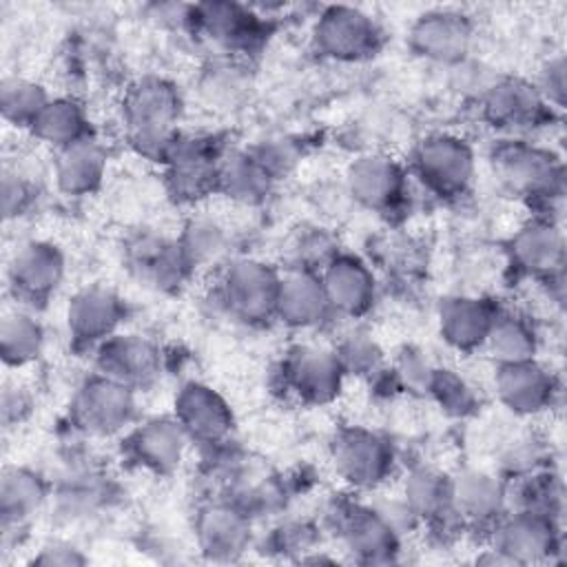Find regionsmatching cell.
<instances>
[{
	"label": "cell",
	"instance_id": "39",
	"mask_svg": "<svg viewBox=\"0 0 567 567\" xmlns=\"http://www.w3.org/2000/svg\"><path fill=\"white\" fill-rule=\"evenodd\" d=\"M38 563H42V565H75V563H82V556H78L69 547H49L42 551Z\"/></svg>",
	"mask_w": 567,
	"mask_h": 567
},
{
	"label": "cell",
	"instance_id": "18",
	"mask_svg": "<svg viewBox=\"0 0 567 567\" xmlns=\"http://www.w3.org/2000/svg\"><path fill=\"white\" fill-rule=\"evenodd\" d=\"M122 317L120 299L102 288H86L69 303V328L75 339L97 341L111 334Z\"/></svg>",
	"mask_w": 567,
	"mask_h": 567
},
{
	"label": "cell",
	"instance_id": "14",
	"mask_svg": "<svg viewBox=\"0 0 567 567\" xmlns=\"http://www.w3.org/2000/svg\"><path fill=\"white\" fill-rule=\"evenodd\" d=\"M498 171L514 190L525 195H551L560 182V171L551 157L529 146L505 148L498 155Z\"/></svg>",
	"mask_w": 567,
	"mask_h": 567
},
{
	"label": "cell",
	"instance_id": "22",
	"mask_svg": "<svg viewBox=\"0 0 567 567\" xmlns=\"http://www.w3.org/2000/svg\"><path fill=\"white\" fill-rule=\"evenodd\" d=\"M512 250L525 270L554 275L563 266V233L549 221L527 224L514 237Z\"/></svg>",
	"mask_w": 567,
	"mask_h": 567
},
{
	"label": "cell",
	"instance_id": "20",
	"mask_svg": "<svg viewBox=\"0 0 567 567\" xmlns=\"http://www.w3.org/2000/svg\"><path fill=\"white\" fill-rule=\"evenodd\" d=\"M494 319L496 317L481 299L454 297L441 306V332L452 346L463 350L485 343Z\"/></svg>",
	"mask_w": 567,
	"mask_h": 567
},
{
	"label": "cell",
	"instance_id": "1",
	"mask_svg": "<svg viewBox=\"0 0 567 567\" xmlns=\"http://www.w3.org/2000/svg\"><path fill=\"white\" fill-rule=\"evenodd\" d=\"M179 115V95L159 78H144L131 86L124 100V117L133 144L146 155L168 157L177 137L173 124Z\"/></svg>",
	"mask_w": 567,
	"mask_h": 567
},
{
	"label": "cell",
	"instance_id": "21",
	"mask_svg": "<svg viewBox=\"0 0 567 567\" xmlns=\"http://www.w3.org/2000/svg\"><path fill=\"white\" fill-rule=\"evenodd\" d=\"M133 450L140 463L157 472L173 470L186 447V430L179 421L153 419L133 434Z\"/></svg>",
	"mask_w": 567,
	"mask_h": 567
},
{
	"label": "cell",
	"instance_id": "26",
	"mask_svg": "<svg viewBox=\"0 0 567 567\" xmlns=\"http://www.w3.org/2000/svg\"><path fill=\"white\" fill-rule=\"evenodd\" d=\"M343 538L352 551L365 560H390L394 551L396 532L374 512L363 509L354 512L343 523Z\"/></svg>",
	"mask_w": 567,
	"mask_h": 567
},
{
	"label": "cell",
	"instance_id": "36",
	"mask_svg": "<svg viewBox=\"0 0 567 567\" xmlns=\"http://www.w3.org/2000/svg\"><path fill=\"white\" fill-rule=\"evenodd\" d=\"M337 357H339L343 370L350 368V370H359V372H361V370L374 368V363H377V359H379V352H377V348H374L372 341L361 339V337H357V339L352 337V339L343 346L341 354L337 352Z\"/></svg>",
	"mask_w": 567,
	"mask_h": 567
},
{
	"label": "cell",
	"instance_id": "23",
	"mask_svg": "<svg viewBox=\"0 0 567 567\" xmlns=\"http://www.w3.org/2000/svg\"><path fill=\"white\" fill-rule=\"evenodd\" d=\"M452 505L467 518L489 520L498 516L505 492L503 485L487 472L465 470L450 483Z\"/></svg>",
	"mask_w": 567,
	"mask_h": 567
},
{
	"label": "cell",
	"instance_id": "10",
	"mask_svg": "<svg viewBox=\"0 0 567 567\" xmlns=\"http://www.w3.org/2000/svg\"><path fill=\"white\" fill-rule=\"evenodd\" d=\"M323 268L321 284L332 308L346 315H359L372 303L374 281L359 259L332 257Z\"/></svg>",
	"mask_w": 567,
	"mask_h": 567
},
{
	"label": "cell",
	"instance_id": "7",
	"mask_svg": "<svg viewBox=\"0 0 567 567\" xmlns=\"http://www.w3.org/2000/svg\"><path fill=\"white\" fill-rule=\"evenodd\" d=\"M78 421L97 434H111L128 423L133 414V396L128 385L109 377L93 379L82 388L75 401Z\"/></svg>",
	"mask_w": 567,
	"mask_h": 567
},
{
	"label": "cell",
	"instance_id": "11",
	"mask_svg": "<svg viewBox=\"0 0 567 567\" xmlns=\"http://www.w3.org/2000/svg\"><path fill=\"white\" fill-rule=\"evenodd\" d=\"M496 390L509 410L518 414H534L551 401L554 385L551 377L529 359L501 365L496 374Z\"/></svg>",
	"mask_w": 567,
	"mask_h": 567
},
{
	"label": "cell",
	"instance_id": "15",
	"mask_svg": "<svg viewBox=\"0 0 567 567\" xmlns=\"http://www.w3.org/2000/svg\"><path fill=\"white\" fill-rule=\"evenodd\" d=\"M403 175L399 166L383 155H365L352 162L348 171L350 193L370 208H383L401 193Z\"/></svg>",
	"mask_w": 567,
	"mask_h": 567
},
{
	"label": "cell",
	"instance_id": "2",
	"mask_svg": "<svg viewBox=\"0 0 567 567\" xmlns=\"http://www.w3.org/2000/svg\"><path fill=\"white\" fill-rule=\"evenodd\" d=\"M279 279L270 268L257 261H237L226 270L221 297L230 312L241 319H261L275 312Z\"/></svg>",
	"mask_w": 567,
	"mask_h": 567
},
{
	"label": "cell",
	"instance_id": "13",
	"mask_svg": "<svg viewBox=\"0 0 567 567\" xmlns=\"http://www.w3.org/2000/svg\"><path fill=\"white\" fill-rule=\"evenodd\" d=\"M330 303L321 279L308 270H299L279 279L275 312L290 326H315L323 319Z\"/></svg>",
	"mask_w": 567,
	"mask_h": 567
},
{
	"label": "cell",
	"instance_id": "37",
	"mask_svg": "<svg viewBox=\"0 0 567 567\" xmlns=\"http://www.w3.org/2000/svg\"><path fill=\"white\" fill-rule=\"evenodd\" d=\"M29 197V188L27 184L20 179V175H4V184H2V206H4V213L7 217L9 215H16L24 202Z\"/></svg>",
	"mask_w": 567,
	"mask_h": 567
},
{
	"label": "cell",
	"instance_id": "17",
	"mask_svg": "<svg viewBox=\"0 0 567 567\" xmlns=\"http://www.w3.org/2000/svg\"><path fill=\"white\" fill-rule=\"evenodd\" d=\"M414 47L434 60L454 62L470 44V27L456 13H427L412 29Z\"/></svg>",
	"mask_w": 567,
	"mask_h": 567
},
{
	"label": "cell",
	"instance_id": "34",
	"mask_svg": "<svg viewBox=\"0 0 567 567\" xmlns=\"http://www.w3.org/2000/svg\"><path fill=\"white\" fill-rule=\"evenodd\" d=\"M405 503L416 516L441 514L452 503L450 483L436 472L419 470L405 481Z\"/></svg>",
	"mask_w": 567,
	"mask_h": 567
},
{
	"label": "cell",
	"instance_id": "30",
	"mask_svg": "<svg viewBox=\"0 0 567 567\" xmlns=\"http://www.w3.org/2000/svg\"><path fill=\"white\" fill-rule=\"evenodd\" d=\"M485 346L489 348L492 357L498 359L501 365L529 361L534 357V332L516 317H501L494 319Z\"/></svg>",
	"mask_w": 567,
	"mask_h": 567
},
{
	"label": "cell",
	"instance_id": "29",
	"mask_svg": "<svg viewBox=\"0 0 567 567\" xmlns=\"http://www.w3.org/2000/svg\"><path fill=\"white\" fill-rule=\"evenodd\" d=\"M31 126L42 140L60 148L84 140V115L80 106L69 100L49 102Z\"/></svg>",
	"mask_w": 567,
	"mask_h": 567
},
{
	"label": "cell",
	"instance_id": "27",
	"mask_svg": "<svg viewBox=\"0 0 567 567\" xmlns=\"http://www.w3.org/2000/svg\"><path fill=\"white\" fill-rule=\"evenodd\" d=\"M538 93L534 86L525 82H501L489 89L485 97V111L492 117V122H498L503 126H516L525 124L538 113Z\"/></svg>",
	"mask_w": 567,
	"mask_h": 567
},
{
	"label": "cell",
	"instance_id": "3",
	"mask_svg": "<svg viewBox=\"0 0 567 567\" xmlns=\"http://www.w3.org/2000/svg\"><path fill=\"white\" fill-rule=\"evenodd\" d=\"M556 549L554 525L549 516L536 512H518L505 518L494 534V551L505 563H538Z\"/></svg>",
	"mask_w": 567,
	"mask_h": 567
},
{
	"label": "cell",
	"instance_id": "35",
	"mask_svg": "<svg viewBox=\"0 0 567 567\" xmlns=\"http://www.w3.org/2000/svg\"><path fill=\"white\" fill-rule=\"evenodd\" d=\"M47 104L49 100L42 86L20 78H9L2 82V111L7 120L33 124Z\"/></svg>",
	"mask_w": 567,
	"mask_h": 567
},
{
	"label": "cell",
	"instance_id": "5",
	"mask_svg": "<svg viewBox=\"0 0 567 567\" xmlns=\"http://www.w3.org/2000/svg\"><path fill=\"white\" fill-rule=\"evenodd\" d=\"M374 22L350 7H332L328 9L315 29L317 47L332 58L354 60L368 55L377 42Z\"/></svg>",
	"mask_w": 567,
	"mask_h": 567
},
{
	"label": "cell",
	"instance_id": "19",
	"mask_svg": "<svg viewBox=\"0 0 567 567\" xmlns=\"http://www.w3.org/2000/svg\"><path fill=\"white\" fill-rule=\"evenodd\" d=\"M102 374L124 385L142 383L155 374L157 357L142 337H113L102 346Z\"/></svg>",
	"mask_w": 567,
	"mask_h": 567
},
{
	"label": "cell",
	"instance_id": "25",
	"mask_svg": "<svg viewBox=\"0 0 567 567\" xmlns=\"http://www.w3.org/2000/svg\"><path fill=\"white\" fill-rule=\"evenodd\" d=\"M131 268L155 286L177 284L182 270L188 266L179 244H171L162 237H142L131 246Z\"/></svg>",
	"mask_w": 567,
	"mask_h": 567
},
{
	"label": "cell",
	"instance_id": "24",
	"mask_svg": "<svg viewBox=\"0 0 567 567\" xmlns=\"http://www.w3.org/2000/svg\"><path fill=\"white\" fill-rule=\"evenodd\" d=\"M104 171V153L91 140H80L71 146L60 148V157L55 164V177L62 190L71 195H82L93 190Z\"/></svg>",
	"mask_w": 567,
	"mask_h": 567
},
{
	"label": "cell",
	"instance_id": "8",
	"mask_svg": "<svg viewBox=\"0 0 567 567\" xmlns=\"http://www.w3.org/2000/svg\"><path fill=\"white\" fill-rule=\"evenodd\" d=\"M286 377L303 399L328 401L341 388L343 365L337 352L317 346H299L290 352Z\"/></svg>",
	"mask_w": 567,
	"mask_h": 567
},
{
	"label": "cell",
	"instance_id": "6",
	"mask_svg": "<svg viewBox=\"0 0 567 567\" xmlns=\"http://www.w3.org/2000/svg\"><path fill=\"white\" fill-rule=\"evenodd\" d=\"M390 461L388 445L365 430L343 432L334 443V465L357 487L379 485L390 472Z\"/></svg>",
	"mask_w": 567,
	"mask_h": 567
},
{
	"label": "cell",
	"instance_id": "32",
	"mask_svg": "<svg viewBox=\"0 0 567 567\" xmlns=\"http://www.w3.org/2000/svg\"><path fill=\"white\" fill-rule=\"evenodd\" d=\"M0 341H2L4 361L13 365H22L38 357L42 348V330L29 315L13 312L2 319Z\"/></svg>",
	"mask_w": 567,
	"mask_h": 567
},
{
	"label": "cell",
	"instance_id": "33",
	"mask_svg": "<svg viewBox=\"0 0 567 567\" xmlns=\"http://www.w3.org/2000/svg\"><path fill=\"white\" fill-rule=\"evenodd\" d=\"M177 244L188 266H206L224 255L228 237L217 221L193 219L184 228V237Z\"/></svg>",
	"mask_w": 567,
	"mask_h": 567
},
{
	"label": "cell",
	"instance_id": "12",
	"mask_svg": "<svg viewBox=\"0 0 567 567\" xmlns=\"http://www.w3.org/2000/svg\"><path fill=\"white\" fill-rule=\"evenodd\" d=\"M11 284L24 297L49 295L62 277V257L55 246L44 241H29L20 246L9 266Z\"/></svg>",
	"mask_w": 567,
	"mask_h": 567
},
{
	"label": "cell",
	"instance_id": "28",
	"mask_svg": "<svg viewBox=\"0 0 567 567\" xmlns=\"http://www.w3.org/2000/svg\"><path fill=\"white\" fill-rule=\"evenodd\" d=\"M270 175L250 155H230L217 164V186L239 202H257L268 190Z\"/></svg>",
	"mask_w": 567,
	"mask_h": 567
},
{
	"label": "cell",
	"instance_id": "16",
	"mask_svg": "<svg viewBox=\"0 0 567 567\" xmlns=\"http://www.w3.org/2000/svg\"><path fill=\"white\" fill-rule=\"evenodd\" d=\"M197 538L208 556L235 558L248 545V520L244 512L230 505H213L197 520Z\"/></svg>",
	"mask_w": 567,
	"mask_h": 567
},
{
	"label": "cell",
	"instance_id": "31",
	"mask_svg": "<svg viewBox=\"0 0 567 567\" xmlns=\"http://www.w3.org/2000/svg\"><path fill=\"white\" fill-rule=\"evenodd\" d=\"M44 498L42 481L27 470H7L2 478V516L4 525L31 516Z\"/></svg>",
	"mask_w": 567,
	"mask_h": 567
},
{
	"label": "cell",
	"instance_id": "9",
	"mask_svg": "<svg viewBox=\"0 0 567 567\" xmlns=\"http://www.w3.org/2000/svg\"><path fill=\"white\" fill-rule=\"evenodd\" d=\"M177 421L193 439L213 443L230 430V412L217 392L202 383L182 388L177 401Z\"/></svg>",
	"mask_w": 567,
	"mask_h": 567
},
{
	"label": "cell",
	"instance_id": "4",
	"mask_svg": "<svg viewBox=\"0 0 567 567\" xmlns=\"http://www.w3.org/2000/svg\"><path fill=\"white\" fill-rule=\"evenodd\" d=\"M416 168L439 193H456L472 177V151L454 135H434L421 142Z\"/></svg>",
	"mask_w": 567,
	"mask_h": 567
},
{
	"label": "cell",
	"instance_id": "38",
	"mask_svg": "<svg viewBox=\"0 0 567 567\" xmlns=\"http://www.w3.org/2000/svg\"><path fill=\"white\" fill-rule=\"evenodd\" d=\"M545 91L549 93V97L560 104L563 102V91H565V64L563 58H556L549 62L547 71H545Z\"/></svg>",
	"mask_w": 567,
	"mask_h": 567
}]
</instances>
